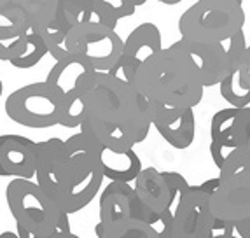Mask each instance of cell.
Listing matches in <instances>:
<instances>
[{"instance_id":"obj_32","label":"cell","mask_w":250,"mask_h":238,"mask_svg":"<svg viewBox=\"0 0 250 238\" xmlns=\"http://www.w3.org/2000/svg\"><path fill=\"white\" fill-rule=\"evenodd\" d=\"M234 231L240 238H250V217L243 219V221L234 224Z\"/></svg>"},{"instance_id":"obj_29","label":"cell","mask_w":250,"mask_h":238,"mask_svg":"<svg viewBox=\"0 0 250 238\" xmlns=\"http://www.w3.org/2000/svg\"><path fill=\"white\" fill-rule=\"evenodd\" d=\"M32 28V26H30ZM30 28L25 34L16 35L11 39H0V62H14L16 58H20L25 51L26 44H28V35Z\"/></svg>"},{"instance_id":"obj_13","label":"cell","mask_w":250,"mask_h":238,"mask_svg":"<svg viewBox=\"0 0 250 238\" xmlns=\"http://www.w3.org/2000/svg\"><path fill=\"white\" fill-rule=\"evenodd\" d=\"M100 222H119L128 219L152 222L158 216L150 214L138 200L133 184L108 182L100 193Z\"/></svg>"},{"instance_id":"obj_15","label":"cell","mask_w":250,"mask_h":238,"mask_svg":"<svg viewBox=\"0 0 250 238\" xmlns=\"http://www.w3.org/2000/svg\"><path fill=\"white\" fill-rule=\"evenodd\" d=\"M182 41V39H180ZM184 47L200 72L205 88L219 86L231 72V58L224 42H189L182 41Z\"/></svg>"},{"instance_id":"obj_1","label":"cell","mask_w":250,"mask_h":238,"mask_svg":"<svg viewBox=\"0 0 250 238\" xmlns=\"http://www.w3.org/2000/svg\"><path fill=\"white\" fill-rule=\"evenodd\" d=\"M86 117L81 130L114 151L135 149L152 126L150 102L135 84L108 72H93L84 89Z\"/></svg>"},{"instance_id":"obj_34","label":"cell","mask_w":250,"mask_h":238,"mask_svg":"<svg viewBox=\"0 0 250 238\" xmlns=\"http://www.w3.org/2000/svg\"><path fill=\"white\" fill-rule=\"evenodd\" d=\"M158 2H161V4H165V5H177V4H180V2H184V0H158Z\"/></svg>"},{"instance_id":"obj_31","label":"cell","mask_w":250,"mask_h":238,"mask_svg":"<svg viewBox=\"0 0 250 238\" xmlns=\"http://www.w3.org/2000/svg\"><path fill=\"white\" fill-rule=\"evenodd\" d=\"M16 233L20 235V238H81L79 235L72 233V231H54V233L46 235V237H35L23 228H16Z\"/></svg>"},{"instance_id":"obj_18","label":"cell","mask_w":250,"mask_h":238,"mask_svg":"<svg viewBox=\"0 0 250 238\" xmlns=\"http://www.w3.org/2000/svg\"><path fill=\"white\" fill-rule=\"evenodd\" d=\"M67 163V146L58 137L37 142V163H35V182L49 195L60 172Z\"/></svg>"},{"instance_id":"obj_17","label":"cell","mask_w":250,"mask_h":238,"mask_svg":"<svg viewBox=\"0 0 250 238\" xmlns=\"http://www.w3.org/2000/svg\"><path fill=\"white\" fill-rule=\"evenodd\" d=\"M133 188L138 200L142 201V205L150 214L159 216L167 210L175 209V195L171 191L168 180L165 179V173L159 172L158 168H142V172L135 179Z\"/></svg>"},{"instance_id":"obj_25","label":"cell","mask_w":250,"mask_h":238,"mask_svg":"<svg viewBox=\"0 0 250 238\" xmlns=\"http://www.w3.org/2000/svg\"><path fill=\"white\" fill-rule=\"evenodd\" d=\"M70 28H72L70 23H68L62 14H58V18L51 21L49 25L42 26L41 30H37L39 34H41L42 41L46 42L47 53L53 56L54 62L70 56L68 47H67V37H68Z\"/></svg>"},{"instance_id":"obj_7","label":"cell","mask_w":250,"mask_h":238,"mask_svg":"<svg viewBox=\"0 0 250 238\" xmlns=\"http://www.w3.org/2000/svg\"><path fill=\"white\" fill-rule=\"evenodd\" d=\"M95 68L81 56L70 55L54 62L46 81L58 89L63 98V116L60 126L81 128L86 117L84 89Z\"/></svg>"},{"instance_id":"obj_21","label":"cell","mask_w":250,"mask_h":238,"mask_svg":"<svg viewBox=\"0 0 250 238\" xmlns=\"http://www.w3.org/2000/svg\"><path fill=\"white\" fill-rule=\"evenodd\" d=\"M210 156L217 168L219 179H229L242 172L250 170V149L249 146L242 147H224L210 142Z\"/></svg>"},{"instance_id":"obj_22","label":"cell","mask_w":250,"mask_h":238,"mask_svg":"<svg viewBox=\"0 0 250 238\" xmlns=\"http://www.w3.org/2000/svg\"><path fill=\"white\" fill-rule=\"evenodd\" d=\"M32 26L23 0H0V39L25 34Z\"/></svg>"},{"instance_id":"obj_36","label":"cell","mask_w":250,"mask_h":238,"mask_svg":"<svg viewBox=\"0 0 250 238\" xmlns=\"http://www.w3.org/2000/svg\"><path fill=\"white\" fill-rule=\"evenodd\" d=\"M2 93H4V84H2V79H0V96H2Z\"/></svg>"},{"instance_id":"obj_3","label":"cell","mask_w":250,"mask_h":238,"mask_svg":"<svg viewBox=\"0 0 250 238\" xmlns=\"http://www.w3.org/2000/svg\"><path fill=\"white\" fill-rule=\"evenodd\" d=\"M67 163L60 172L49 196L67 214L86 209L100 193L104 172L100 167L102 144L86 131H77L65 140Z\"/></svg>"},{"instance_id":"obj_37","label":"cell","mask_w":250,"mask_h":238,"mask_svg":"<svg viewBox=\"0 0 250 238\" xmlns=\"http://www.w3.org/2000/svg\"><path fill=\"white\" fill-rule=\"evenodd\" d=\"M249 149H250V142H249Z\"/></svg>"},{"instance_id":"obj_8","label":"cell","mask_w":250,"mask_h":238,"mask_svg":"<svg viewBox=\"0 0 250 238\" xmlns=\"http://www.w3.org/2000/svg\"><path fill=\"white\" fill-rule=\"evenodd\" d=\"M123 41L114 28L98 23L74 25L68 32V53L81 56L96 72H110L123 55Z\"/></svg>"},{"instance_id":"obj_33","label":"cell","mask_w":250,"mask_h":238,"mask_svg":"<svg viewBox=\"0 0 250 238\" xmlns=\"http://www.w3.org/2000/svg\"><path fill=\"white\" fill-rule=\"evenodd\" d=\"M0 238H20V235L13 233V231H4V233H0Z\"/></svg>"},{"instance_id":"obj_6","label":"cell","mask_w":250,"mask_h":238,"mask_svg":"<svg viewBox=\"0 0 250 238\" xmlns=\"http://www.w3.org/2000/svg\"><path fill=\"white\" fill-rule=\"evenodd\" d=\"M5 114L25 128H53L62 123L63 98L47 81L14 89L5 98Z\"/></svg>"},{"instance_id":"obj_12","label":"cell","mask_w":250,"mask_h":238,"mask_svg":"<svg viewBox=\"0 0 250 238\" xmlns=\"http://www.w3.org/2000/svg\"><path fill=\"white\" fill-rule=\"evenodd\" d=\"M152 126L173 149H189L196 138V116L189 107H167L150 102Z\"/></svg>"},{"instance_id":"obj_14","label":"cell","mask_w":250,"mask_h":238,"mask_svg":"<svg viewBox=\"0 0 250 238\" xmlns=\"http://www.w3.org/2000/svg\"><path fill=\"white\" fill-rule=\"evenodd\" d=\"M37 142L16 133L0 135V177L35 179Z\"/></svg>"},{"instance_id":"obj_27","label":"cell","mask_w":250,"mask_h":238,"mask_svg":"<svg viewBox=\"0 0 250 238\" xmlns=\"http://www.w3.org/2000/svg\"><path fill=\"white\" fill-rule=\"evenodd\" d=\"M46 55H49V53H47L46 42L42 41L41 34H39L37 30L30 28L28 44H26L23 55L14 60V62H11V65L16 68H21V70H26V68H32V67H35V65H39Z\"/></svg>"},{"instance_id":"obj_20","label":"cell","mask_w":250,"mask_h":238,"mask_svg":"<svg viewBox=\"0 0 250 238\" xmlns=\"http://www.w3.org/2000/svg\"><path fill=\"white\" fill-rule=\"evenodd\" d=\"M221 96L231 107H249L250 105V44L242 58L231 67V72L219 84Z\"/></svg>"},{"instance_id":"obj_28","label":"cell","mask_w":250,"mask_h":238,"mask_svg":"<svg viewBox=\"0 0 250 238\" xmlns=\"http://www.w3.org/2000/svg\"><path fill=\"white\" fill-rule=\"evenodd\" d=\"M95 9V0H60V14L74 25L89 23Z\"/></svg>"},{"instance_id":"obj_23","label":"cell","mask_w":250,"mask_h":238,"mask_svg":"<svg viewBox=\"0 0 250 238\" xmlns=\"http://www.w3.org/2000/svg\"><path fill=\"white\" fill-rule=\"evenodd\" d=\"M96 238H159L154 226L140 219L119 222H100L95 226Z\"/></svg>"},{"instance_id":"obj_5","label":"cell","mask_w":250,"mask_h":238,"mask_svg":"<svg viewBox=\"0 0 250 238\" xmlns=\"http://www.w3.org/2000/svg\"><path fill=\"white\" fill-rule=\"evenodd\" d=\"M243 26V0H198L179 20L180 39L189 42H228Z\"/></svg>"},{"instance_id":"obj_4","label":"cell","mask_w":250,"mask_h":238,"mask_svg":"<svg viewBox=\"0 0 250 238\" xmlns=\"http://www.w3.org/2000/svg\"><path fill=\"white\" fill-rule=\"evenodd\" d=\"M5 200L16 228H23L35 237L72 231L70 214L63 212L35 180L13 179L5 189Z\"/></svg>"},{"instance_id":"obj_16","label":"cell","mask_w":250,"mask_h":238,"mask_svg":"<svg viewBox=\"0 0 250 238\" xmlns=\"http://www.w3.org/2000/svg\"><path fill=\"white\" fill-rule=\"evenodd\" d=\"M210 142L224 147H242L250 142V105L228 107L213 114L210 121Z\"/></svg>"},{"instance_id":"obj_11","label":"cell","mask_w":250,"mask_h":238,"mask_svg":"<svg viewBox=\"0 0 250 238\" xmlns=\"http://www.w3.org/2000/svg\"><path fill=\"white\" fill-rule=\"evenodd\" d=\"M213 217L236 224L250 217V170L229 179H219V186L210 196Z\"/></svg>"},{"instance_id":"obj_19","label":"cell","mask_w":250,"mask_h":238,"mask_svg":"<svg viewBox=\"0 0 250 238\" xmlns=\"http://www.w3.org/2000/svg\"><path fill=\"white\" fill-rule=\"evenodd\" d=\"M100 167L104 177L108 182H128L133 184L138 173L142 172V159L135 149L114 151L108 147H100Z\"/></svg>"},{"instance_id":"obj_24","label":"cell","mask_w":250,"mask_h":238,"mask_svg":"<svg viewBox=\"0 0 250 238\" xmlns=\"http://www.w3.org/2000/svg\"><path fill=\"white\" fill-rule=\"evenodd\" d=\"M137 7L131 0H95V9L89 23L108 26L116 30L117 23L128 16H133Z\"/></svg>"},{"instance_id":"obj_10","label":"cell","mask_w":250,"mask_h":238,"mask_svg":"<svg viewBox=\"0 0 250 238\" xmlns=\"http://www.w3.org/2000/svg\"><path fill=\"white\" fill-rule=\"evenodd\" d=\"M163 47H165L163 37L158 26L150 21L140 23L125 39L121 58L117 60V63L110 68L108 74L133 84L135 75H137L138 68L142 67V63L152 58Z\"/></svg>"},{"instance_id":"obj_26","label":"cell","mask_w":250,"mask_h":238,"mask_svg":"<svg viewBox=\"0 0 250 238\" xmlns=\"http://www.w3.org/2000/svg\"><path fill=\"white\" fill-rule=\"evenodd\" d=\"M32 28L41 30L60 14V0H23Z\"/></svg>"},{"instance_id":"obj_35","label":"cell","mask_w":250,"mask_h":238,"mask_svg":"<svg viewBox=\"0 0 250 238\" xmlns=\"http://www.w3.org/2000/svg\"><path fill=\"white\" fill-rule=\"evenodd\" d=\"M131 2H133V4H135V7H140V5L146 4L147 0H131Z\"/></svg>"},{"instance_id":"obj_2","label":"cell","mask_w":250,"mask_h":238,"mask_svg":"<svg viewBox=\"0 0 250 238\" xmlns=\"http://www.w3.org/2000/svg\"><path fill=\"white\" fill-rule=\"evenodd\" d=\"M133 84L149 102L167 107L194 109L205 93L200 72L180 39L144 62Z\"/></svg>"},{"instance_id":"obj_9","label":"cell","mask_w":250,"mask_h":238,"mask_svg":"<svg viewBox=\"0 0 250 238\" xmlns=\"http://www.w3.org/2000/svg\"><path fill=\"white\" fill-rule=\"evenodd\" d=\"M219 186V177L207 179L180 196L173 209V238H210L213 228V214L210 196Z\"/></svg>"},{"instance_id":"obj_30","label":"cell","mask_w":250,"mask_h":238,"mask_svg":"<svg viewBox=\"0 0 250 238\" xmlns=\"http://www.w3.org/2000/svg\"><path fill=\"white\" fill-rule=\"evenodd\" d=\"M150 224L154 226L159 238H173V210L159 214Z\"/></svg>"}]
</instances>
